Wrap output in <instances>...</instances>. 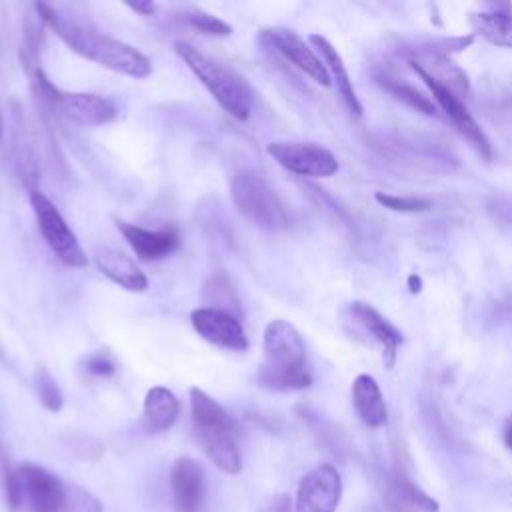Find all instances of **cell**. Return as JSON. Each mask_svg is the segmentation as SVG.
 <instances>
[{
  "instance_id": "obj_1",
  "label": "cell",
  "mask_w": 512,
  "mask_h": 512,
  "mask_svg": "<svg viewBox=\"0 0 512 512\" xmlns=\"http://www.w3.org/2000/svg\"><path fill=\"white\" fill-rule=\"evenodd\" d=\"M34 8L40 14V18L52 28V32L78 56L138 80L148 78L152 74L150 58L142 54L138 48L86 26L84 22H78L68 14H62L50 4L40 2Z\"/></svg>"
},
{
  "instance_id": "obj_2",
  "label": "cell",
  "mask_w": 512,
  "mask_h": 512,
  "mask_svg": "<svg viewBox=\"0 0 512 512\" xmlns=\"http://www.w3.org/2000/svg\"><path fill=\"white\" fill-rule=\"evenodd\" d=\"M258 384L274 392H292L312 386V368L300 332L282 318L268 322L262 338Z\"/></svg>"
},
{
  "instance_id": "obj_3",
  "label": "cell",
  "mask_w": 512,
  "mask_h": 512,
  "mask_svg": "<svg viewBox=\"0 0 512 512\" xmlns=\"http://www.w3.org/2000/svg\"><path fill=\"white\" fill-rule=\"evenodd\" d=\"M174 50L228 116L240 122L250 118L254 96L248 84L234 70L208 58L184 40H176Z\"/></svg>"
},
{
  "instance_id": "obj_4",
  "label": "cell",
  "mask_w": 512,
  "mask_h": 512,
  "mask_svg": "<svg viewBox=\"0 0 512 512\" xmlns=\"http://www.w3.org/2000/svg\"><path fill=\"white\" fill-rule=\"evenodd\" d=\"M190 410L198 442L204 454L224 472L238 474L242 468L240 450L234 440V422L222 404L200 388H190Z\"/></svg>"
},
{
  "instance_id": "obj_5",
  "label": "cell",
  "mask_w": 512,
  "mask_h": 512,
  "mask_svg": "<svg viewBox=\"0 0 512 512\" xmlns=\"http://www.w3.org/2000/svg\"><path fill=\"white\" fill-rule=\"evenodd\" d=\"M230 196L242 216L264 230H278L288 222L286 210L276 192L252 170L234 174L230 182Z\"/></svg>"
},
{
  "instance_id": "obj_6",
  "label": "cell",
  "mask_w": 512,
  "mask_h": 512,
  "mask_svg": "<svg viewBox=\"0 0 512 512\" xmlns=\"http://www.w3.org/2000/svg\"><path fill=\"white\" fill-rule=\"evenodd\" d=\"M38 92L70 122L82 126H104L116 118V106L98 94L92 92H64L56 88L44 72L36 70Z\"/></svg>"
},
{
  "instance_id": "obj_7",
  "label": "cell",
  "mask_w": 512,
  "mask_h": 512,
  "mask_svg": "<svg viewBox=\"0 0 512 512\" xmlns=\"http://www.w3.org/2000/svg\"><path fill=\"white\" fill-rule=\"evenodd\" d=\"M30 206L36 216L38 230L54 256L70 268H84L88 264V256L58 208L34 188L30 190Z\"/></svg>"
},
{
  "instance_id": "obj_8",
  "label": "cell",
  "mask_w": 512,
  "mask_h": 512,
  "mask_svg": "<svg viewBox=\"0 0 512 512\" xmlns=\"http://www.w3.org/2000/svg\"><path fill=\"white\" fill-rule=\"evenodd\" d=\"M342 320L354 334L370 338V342L382 350V358L388 368L394 366L398 346L402 344V332L384 314L368 302L354 300L344 306Z\"/></svg>"
},
{
  "instance_id": "obj_9",
  "label": "cell",
  "mask_w": 512,
  "mask_h": 512,
  "mask_svg": "<svg viewBox=\"0 0 512 512\" xmlns=\"http://www.w3.org/2000/svg\"><path fill=\"white\" fill-rule=\"evenodd\" d=\"M266 150L278 166L296 176L330 178L340 168L336 156L314 142H270Z\"/></svg>"
},
{
  "instance_id": "obj_10",
  "label": "cell",
  "mask_w": 512,
  "mask_h": 512,
  "mask_svg": "<svg viewBox=\"0 0 512 512\" xmlns=\"http://www.w3.org/2000/svg\"><path fill=\"white\" fill-rule=\"evenodd\" d=\"M410 68L420 76V80L428 86V90L432 92V98L436 100V104L440 106V110L446 114V118L452 122V126L474 146V150L484 156L486 160L492 158V146L488 136L484 134V130L478 126V122L472 118V114L468 112V108L464 106L462 98L458 94H454L450 88L442 86L440 82H436L428 72H424L416 62L410 60Z\"/></svg>"
},
{
  "instance_id": "obj_11",
  "label": "cell",
  "mask_w": 512,
  "mask_h": 512,
  "mask_svg": "<svg viewBox=\"0 0 512 512\" xmlns=\"http://www.w3.org/2000/svg\"><path fill=\"white\" fill-rule=\"evenodd\" d=\"M258 42L286 58L290 64H294L298 70H302L306 76H310L320 86H330L332 80L328 76V70L320 56L290 28L284 26H272L262 28L258 32Z\"/></svg>"
},
{
  "instance_id": "obj_12",
  "label": "cell",
  "mask_w": 512,
  "mask_h": 512,
  "mask_svg": "<svg viewBox=\"0 0 512 512\" xmlns=\"http://www.w3.org/2000/svg\"><path fill=\"white\" fill-rule=\"evenodd\" d=\"M16 474L22 488V504L30 512H64L68 486L56 474L32 462L20 464Z\"/></svg>"
},
{
  "instance_id": "obj_13",
  "label": "cell",
  "mask_w": 512,
  "mask_h": 512,
  "mask_svg": "<svg viewBox=\"0 0 512 512\" xmlns=\"http://www.w3.org/2000/svg\"><path fill=\"white\" fill-rule=\"evenodd\" d=\"M342 498V478L332 464H318L298 484L294 512H336Z\"/></svg>"
},
{
  "instance_id": "obj_14",
  "label": "cell",
  "mask_w": 512,
  "mask_h": 512,
  "mask_svg": "<svg viewBox=\"0 0 512 512\" xmlns=\"http://www.w3.org/2000/svg\"><path fill=\"white\" fill-rule=\"evenodd\" d=\"M190 324L194 332L212 346L234 352H244L250 346L240 320L232 312L202 306L190 312Z\"/></svg>"
},
{
  "instance_id": "obj_15",
  "label": "cell",
  "mask_w": 512,
  "mask_h": 512,
  "mask_svg": "<svg viewBox=\"0 0 512 512\" xmlns=\"http://www.w3.org/2000/svg\"><path fill=\"white\" fill-rule=\"evenodd\" d=\"M170 490L176 512H200L206 494V474L198 460L182 456L172 464Z\"/></svg>"
},
{
  "instance_id": "obj_16",
  "label": "cell",
  "mask_w": 512,
  "mask_h": 512,
  "mask_svg": "<svg viewBox=\"0 0 512 512\" xmlns=\"http://www.w3.org/2000/svg\"><path fill=\"white\" fill-rule=\"evenodd\" d=\"M116 228L134 250V254L146 262L168 258L180 248V234L174 228L150 230L124 220H116Z\"/></svg>"
},
{
  "instance_id": "obj_17",
  "label": "cell",
  "mask_w": 512,
  "mask_h": 512,
  "mask_svg": "<svg viewBox=\"0 0 512 512\" xmlns=\"http://www.w3.org/2000/svg\"><path fill=\"white\" fill-rule=\"evenodd\" d=\"M94 264L98 270L112 280L116 286L128 290V292H146L148 290V278L138 268V264L126 256L124 252L116 248H98L94 252Z\"/></svg>"
},
{
  "instance_id": "obj_18",
  "label": "cell",
  "mask_w": 512,
  "mask_h": 512,
  "mask_svg": "<svg viewBox=\"0 0 512 512\" xmlns=\"http://www.w3.org/2000/svg\"><path fill=\"white\" fill-rule=\"evenodd\" d=\"M352 404L358 418L368 428H382L388 422V408L384 394L370 374H358L352 382Z\"/></svg>"
},
{
  "instance_id": "obj_19",
  "label": "cell",
  "mask_w": 512,
  "mask_h": 512,
  "mask_svg": "<svg viewBox=\"0 0 512 512\" xmlns=\"http://www.w3.org/2000/svg\"><path fill=\"white\" fill-rule=\"evenodd\" d=\"M308 42H310V44L316 48V52L320 54V60L324 62V66H326V70H328V76H330V80L334 82L336 90L340 92V96H342L344 104L348 106V110L354 112L356 116H362V104H360V100H358V96H356V90H354V86H352V80H350V76H348V70H346V66H344V62H342L338 50H336L324 36H320V34H310V36H308Z\"/></svg>"
},
{
  "instance_id": "obj_20",
  "label": "cell",
  "mask_w": 512,
  "mask_h": 512,
  "mask_svg": "<svg viewBox=\"0 0 512 512\" xmlns=\"http://www.w3.org/2000/svg\"><path fill=\"white\" fill-rule=\"evenodd\" d=\"M180 416L176 394L164 386H154L144 398V422L150 432H164L174 426Z\"/></svg>"
},
{
  "instance_id": "obj_21",
  "label": "cell",
  "mask_w": 512,
  "mask_h": 512,
  "mask_svg": "<svg viewBox=\"0 0 512 512\" xmlns=\"http://www.w3.org/2000/svg\"><path fill=\"white\" fill-rule=\"evenodd\" d=\"M470 24L488 42L512 48V4L488 6V10L472 14Z\"/></svg>"
},
{
  "instance_id": "obj_22",
  "label": "cell",
  "mask_w": 512,
  "mask_h": 512,
  "mask_svg": "<svg viewBox=\"0 0 512 512\" xmlns=\"http://www.w3.org/2000/svg\"><path fill=\"white\" fill-rule=\"evenodd\" d=\"M374 80L386 90L390 92L392 96H396L398 100L406 102L410 108H414L416 112H422L426 116H436V106L432 104V100L428 96H424L422 92H418L414 86L402 82V80H396V78H390L386 74H374Z\"/></svg>"
},
{
  "instance_id": "obj_23",
  "label": "cell",
  "mask_w": 512,
  "mask_h": 512,
  "mask_svg": "<svg viewBox=\"0 0 512 512\" xmlns=\"http://www.w3.org/2000/svg\"><path fill=\"white\" fill-rule=\"evenodd\" d=\"M180 20L200 32V34H206V36H230L232 34V26L226 24L224 20L212 16L210 12L206 10H198V8H186L182 14H180Z\"/></svg>"
},
{
  "instance_id": "obj_24",
  "label": "cell",
  "mask_w": 512,
  "mask_h": 512,
  "mask_svg": "<svg viewBox=\"0 0 512 512\" xmlns=\"http://www.w3.org/2000/svg\"><path fill=\"white\" fill-rule=\"evenodd\" d=\"M34 388H36V394L42 402V406L50 412H58L64 404V398H62V392H60V386L58 382L54 380V376L46 370V368H38L36 374H34Z\"/></svg>"
},
{
  "instance_id": "obj_25",
  "label": "cell",
  "mask_w": 512,
  "mask_h": 512,
  "mask_svg": "<svg viewBox=\"0 0 512 512\" xmlns=\"http://www.w3.org/2000/svg\"><path fill=\"white\" fill-rule=\"evenodd\" d=\"M394 492L398 494V500L404 506L410 508H418L422 512H438V502L434 498H430L428 494H424L418 486H414L410 480L406 478H398L394 482Z\"/></svg>"
},
{
  "instance_id": "obj_26",
  "label": "cell",
  "mask_w": 512,
  "mask_h": 512,
  "mask_svg": "<svg viewBox=\"0 0 512 512\" xmlns=\"http://www.w3.org/2000/svg\"><path fill=\"white\" fill-rule=\"evenodd\" d=\"M374 198L380 206H384L388 210H394V212H424L432 206L430 200H426V198L394 196V194H386V192H376Z\"/></svg>"
},
{
  "instance_id": "obj_27",
  "label": "cell",
  "mask_w": 512,
  "mask_h": 512,
  "mask_svg": "<svg viewBox=\"0 0 512 512\" xmlns=\"http://www.w3.org/2000/svg\"><path fill=\"white\" fill-rule=\"evenodd\" d=\"M64 512H102V504L98 498L84 492L82 488L68 486Z\"/></svg>"
},
{
  "instance_id": "obj_28",
  "label": "cell",
  "mask_w": 512,
  "mask_h": 512,
  "mask_svg": "<svg viewBox=\"0 0 512 512\" xmlns=\"http://www.w3.org/2000/svg\"><path fill=\"white\" fill-rule=\"evenodd\" d=\"M84 368L92 376H110L116 372V362L108 352H94L86 358Z\"/></svg>"
},
{
  "instance_id": "obj_29",
  "label": "cell",
  "mask_w": 512,
  "mask_h": 512,
  "mask_svg": "<svg viewBox=\"0 0 512 512\" xmlns=\"http://www.w3.org/2000/svg\"><path fill=\"white\" fill-rule=\"evenodd\" d=\"M4 490H6V502L10 510H18L22 504V488L18 474L4 462Z\"/></svg>"
},
{
  "instance_id": "obj_30",
  "label": "cell",
  "mask_w": 512,
  "mask_h": 512,
  "mask_svg": "<svg viewBox=\"0 0 512 512\" xmlns=\"http://www.w3.org/2000/svg\"><path fill=\"white\" fill-rule=\"evenodd\" d=\"M490 212L504 224L512 226V198L510 196H498L490 204Z\"/></svg>"
},
{
  "instance_id": "obj_31",
  "label": "cell",
  "mask_w": 512,
  "mask_h": 512,
  "mask_svg": "<svg viewBox=\"0 0 512 512\" xmlns=\"http://www.w3.org/2000/svg\"><path fill=\"white\" fill-rule=\"evenodd\" d=\"M260 512H292V500L288 494H278V496H272Z\"/></svg>"
},
{
  "instance_id": "obj_32",
  "label": "cell",
  "mask_w": 512,
  "mask_h": 512,
  "mask_svg": "<svg viewBox=\"0 0 512 512\" xmlns=\"http://www.w3.org/2000/svg\"><path fill=\"white\" fill-rule=\"evenodd\" d=\"M126 6L142 16H150L156 12V4L150 2V0H136V2H126Z\"/></svg>"
},
{
  "instance_id": "obj_33",
  "label": "cell",
  "mask_w": 512,
  "mask_h": 512,
  "mask_svg": "<svg viewBox=\"0 0 512 512\" xmlns=\"http://www.w3.org/2000/svg\"><path fill=\"white\" fill-rule=\"evenodd\" d=\"M502 440H504V444H506V448L508 450H512V416L506 420V424H504V430H502Z\"/></svg>"
},
{
  "instance_id": "obj_34",
  "label": "cell",
  "mask_w": 512,
  "mask_h": 512,
  "mask_svg": "<svg viewBox=\"0 0 512 512\" xmlns=\"http://www.w3.org/2000/svg\"><path fill=\"white\" fill-rule=\"evenodd\" d=\"M408 284H410V292H412V294L420 292V286H422V282H420V278H418L416 274H412V276L408 278Z\"/></svg>"
}]
</instances>
